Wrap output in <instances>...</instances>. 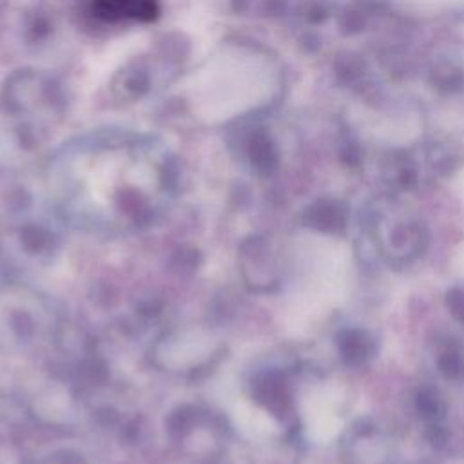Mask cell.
<instances>
[{
	"mask_svg": "<svg viewBox=\"0 0 464 464\" xmlns=\"http://www.w3.org/2000/svg\"><path fill=\"white\" fill-rule=\"evenodd\" d=\"M437 366L446 379H460L464 375V352L460 344H457L453 339H448L439 350Z\"/></svg>",
	"mask_w": 464,
	"mask_h": 464,
	"instance_id": "ba28073f",
	"label": "cell"
},
{
	"mask_svg": "<svg viewBox=\"0 0 464 464\" xmlns=\"http://www.w3.org/2000/svg\"><path fill=\"white\" fill-rule=\"evenodd\" d=\"M214 341L210 334L203 330H188L163 343L158 355L160 359H163L165 366L187 368L205 361L210 355Z\"/></svg>",
	"mask_w": 464,
	"mask_h": 464,
	"instance_id": "277c9868",
	"label": "cell"
},
{
	"mask_svg": "<svg viewBox=\"0 0 464 464\" xmlns=\"http://www.w3.org/2000/svg\"><path fill=\"white\" fill-rule=\"evenodd\" d=\"M382 256L392 265H408L420 257L428 246V232L417 221H399L377 237Z\"/></svg>",
	"mask_w": 464,
	"mask_h": 464,
	"instance_id": "3957f363",
	"label": "cell"
},
{
	"mask_svg": "<svg viewBox=\"0 0 464 464\" xmlns=\"http://www.w3.org/2000/svg\"><path fill=\"white\" fill-rule=\"evenodd\" d=\"M364 27V18L357 11H348L341 16V29L344 33H357Z\"/></svg>",
	"mask_w": 464,
	"mask_h": 464,
	"instance_id": "5bb4252c",
	"label": "cell"
},
{
	"mask_svg": "<svg viewBox=\"0 0 464 464\" xmlns=\"http://www.w3.org/2000/svg\"><path fill=\"white\" fill-rule=\"evenodd\" d=\"M169 172L165 147L150 136L105 130L67 143L53 160L49 183L69 203L109 207L118 192L149 196Z\"/></svg>",
	"mask_w": 464,
	"mask_h": 464,
	"instance_id": "6da1fadb",
	"label": "cell"
},
{
	"mask_svg": "<svg viewBox=\"0 0 464 464\" xmlns=\"http://www.w3.org/2000/svg\"><path fill=\"white\" fill-rule=\"evenodd\" d=\"M335 67H337V74L344 82H355L364 74V63L355 54H343L335 63Z\"/></svg>",
	"mask_w": 464,
	"mask_h": 464,
	"instance_id": "8fae6325",
	"label": "cell"
},
{
	"mask_svg": "<svg viewBox=\"0 0 464 464\" xmlns=\"http://www.w3.org/2000/svg\"><path fill=\"white\" fill-rule=\"evenodd\" d=\"M446 308L450 310L451 317L464 326V288L453 286L446 292Z\"/></svg>",
	"mask_w": 464,
	"mask_h": 464,
	"instance_id": "7c38bea8",
	"label": "cell"
},
{
	"mask_svg": "<svg viewBox=\"0 0 464 464\" xmlns=\"http://www.w3.org/2000/svg\"><path fill=\"white\" fill-rule=\"evenodd\" d=\"M415 410L426 424L439 422L444 415V402L437 390L426 386L415 393Z\"/></svg>",
	"mask_w": 464,
	"mask_h": 464,
	"instance_id": "9c48e42d",
	"label": "cell"
},
{
	"mask_svg": "<svg viewBox=\"0 0 464 464\" xmlns=\"http://www.w3.org/2000/svg\"><path fill=\"white\" fill-rule=\"evenodd\" d=\"M337 350L344 364L348 366H364L377 350L375 337L359 326H348L343 328L337 334Z\"/></svg>",
	"mask_w": 464,
	"mask_h": 464,
	"instance_id": "5b68a950",
	"label": "cell"
},
{
	"mask_svg": "<svg viewBox=\"0 0 464 464\" xmlns=\"http://www.w3.org/2000/svg\"><path fill=\"white\" fill-rule=\"evenodd\" d=\"M265 72L256 49L227 42L190 72L181 91L183 103L201 123H230L265 105L256 85Z\"/></svg>",
	"mask_w": 464,
	"mask_h": 464,
	"instance_id": "7a4b0ae2",
	"label": "cell"
},
{
	"mask_svg": "<svg viewBox=\"0 0 464 464\" xmlns=\"http://www.w3.org/2000/svg\"><path fill=\"white\" fill-rule=\"evenodd\" d=\"M426 439L431 446L435 448H442L448 440V431L446 428L439 422H428V430H426Z\"/></svg>",
	"mask_w": 464,
	"mask_h": 464,
	"instance_id": "4fadbf2b",
	"label": "cell"
},
{
	"mask_svg": "<svg viewBox=\"0 0 464 464\" xmlns=\"http://www.w3.org/2000/svg\"><path fill=\"white\" fill-rule=\"evenodd\" d=\"M361 156H362V154H361V149H359V145L353 143V141L344 143L343 149H341V160H343L346 165H352V167L359 165V163H361Z\"/></svg>",
	"mask_w": 464,
	"mask_h": 464,
	"instance_id": "9a60e30c",
	"label": "cell"
},
{
	"mask_svg": "<svg viewBox=\"0 0 464 464\" xmlns=\"http://www.w3.org/2000/svg\"><path fill=\"white\" fill-rule=\"evenodd\" d=\"M98 5L107 18H150L154 13V0H98Z\"/></svg>",
	"mask_w": 464,
	"mask_h": 464,
	"instance_id": "52a82bcc",
	"label": "cell"
},
{
	"mask_svg": "<svg viewBox=\"0 0 464 464\" xmlns=\"http://www.w3.org/2000/svg\"><path fill=\"white\" fill-rule=\"evenodd\" d=\"M431 82L444 92H455L464 87V71L451 63H442L433 69Z\"/></svg>",
	"mask_w": 464,
	"mask_h": 464,
	"instance_id": "30bf717a",
	"label": "cell"
},
{
	"mask_svg": "<svg viewBox=\"0 0 464 464\" xmlns=\"http://www.w3.org/2000/svg\"><path fill=\"white\" fill-rule=\"evenodd\" d=\"M348 223V210L344 203L335 199H323L310 210L308 227L323 234H343Z\"/></svg>",
	"mask_w": 464,
	"mask_h": 464,
	"instance_id": "8992f818",
	"label": "cell"
}]
</instances>
